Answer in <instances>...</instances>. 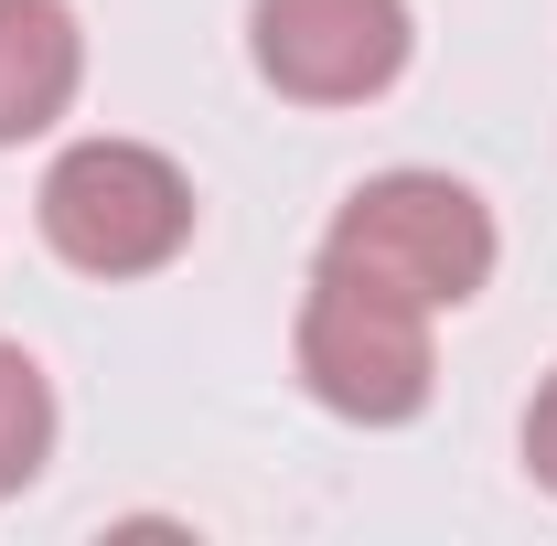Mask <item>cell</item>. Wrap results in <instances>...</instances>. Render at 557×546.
<instances>
[{
    "mask_svg": "<svg viewBox=\"0 0 557 546\" xmlns=\"http://www.w3.org/2000/svg\"><path fill=\"white\" fill-rule=\"evenodd\" d=\"M86 86V33L65 0H0V150L44 139Z\"/></svg>",
    "mask_w": 557,
    "mask_h": 546,
    "instance_id": "cell-5",
    "label": "cell"
},
{
    "mask_svg": "<svg viewBox=\"0 0 557 546\" xmlns=\"http://www.w3.org/2000/svg\"><path fill=\"white\" fill-rule=\"evenodd\" d=\"M440 311H418L397 289H375V278L354 269H311V300H300V386L322 397L333 418L354 429H408L429 408V386H440V343H429Z\"/></svg>",
    "mask_w": 557,
    "mask_h": 546,
    "instance_id": "cell-3",
    "label": "cell"
},
{
    "mask_svg": "<svg viewBox=\"0 0 557 546\" xmlns=\"http://www.w3.org/2000/svg\"><path fill=\"white\" fill-rule=\"evenodd\" d=\"M322 258L418 300V311H461L493 289V204L450 172H375L344 194Z\"/></svg>",
    "mask_w": 557,
    "mask_h": 546,
    "instance_id": "cell-1",
    "label": "cell"
},
{
    "mask_svg": "<svg viewBox=\"0 0 557 546\" xmlns=\"http://www.w3.org/2000/svg\"><path fill=\"white\" fill-rule=\"evenodd\" d=\"M525 472L557 493V375L536 386V408H525Z\"/></svg>",
    "mask_w": 557,
    "mask_h": 546,
    "instance_id": "cell-7",
    "label": "cell"
},
{
    "mask_svg": "<svg viewBox=\"0 0 557 546\" xmlns=\"http://www.w3.org/2000/svg\"><path fill=\"white\" fill-rule=\"evenodd\" d=\"M33 214H44V247L86 278H150L194 247V183L150 139H75V150H54Z\"/></svg>",
    "mask_w": 557,
    "mask_h": 546,
    "instance_id": "cell-2",
    "label": "cell"
},
{
    "mask_svg": "<svg viewBox=\"0 0 557 546\" xmlns=\"http://www.w3.org/2000/svg\"><path fill=\"white\" fill-rule=\"evenodd\" d=\"M247 54L289 108H364L418 54L408 0H247Z\"/></svg>",
    "mask_w": 557,
    "mask_h": 546,
    "instance_id": "cell-4",
    "label": "cell"
},
{
    "mask_svg": "<svg viewBox=\"0 0 557 546\" xmlns=\"http://www.w3.org/2000/svg\"><path fill=\"white\" fill-rule=\"evenodd\" d=\"M54 461V386L22 343H0V504Z\"/></svg>",
    "mask_w": 557,
    "mask_h": 546,
    "instance_id": "cell-6",
    "label": "cell"
}]
</instances>
